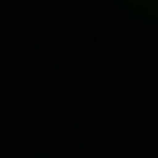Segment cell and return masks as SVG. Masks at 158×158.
I'll return each mask as SVG.
<instances>
[{
	"mask_svg": "<svg viewBox=\"0 0 158 158\" xmlns=\"http://www.w3.org/2000/svg\"><path fill=\"white\" fill-rule=\"evenodd\" d=\"M124 4L134 10V14L148 17V21H158V0H124Z\"/></svg>",
	"mask_w": 158,
	"mask_h": 158,
	"instance_id": "6da1fadb",
	"label": "cell"
}]
</instances>
